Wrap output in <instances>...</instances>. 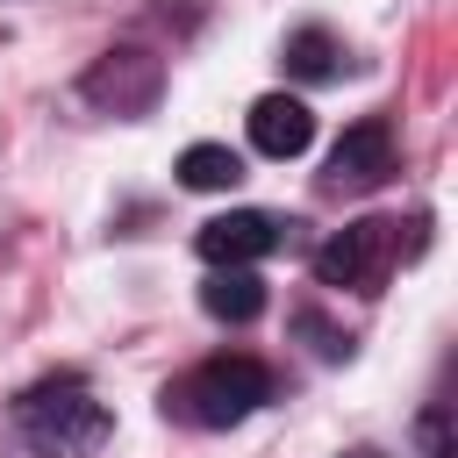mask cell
Wrapping results in <instances>:
<instances>
[{
	"label": "cell",
	"instance_id": "1",
	"mask_svg": "<svg viewBox=\"0 0 458 458\" xmlns=\"http://www.w3.org/2000/svg\"><path fill=\"white\" fill-rule=\"evenodd\" d=\"M107 408H100V394L86 386V379H43V386H29L21 401H14V437L36 451V458H93L100 444H107Z\"/></svg>",
	"mask_w": 458,
	"mask_h": 458
},
{
	"label": "cell",
	"instance_id": "2",
	"mask_svg": "<svg viewBox=\"0 0 458 458\" xmlns=\"http://www.w3.org/2000/svg\"><path fill=\"white\" fill-rule=\"evenodd\" d=\"M265 401H272V372L258 358H243V351L236 358H208V365H193L186 379L165 386V415H179L193 429H236Z\"/></svg>",
	"mask_w": 458,
	"mask_h": 458
},
{
	"label": "cell",
	"instance_id": "3",
	"mask_svg": "<svg viewBox=\"0 0 458 458\" xmlns=\"http://www.w3.org/2000/svg\"><path fill=\"white\" fill-rule=\"evenodd\" d=\"M394 250H401V222H386V215L344 222L315 250V279L322 286H351V293H379V279L394 272Z\"/></svg>",
	"mask_w": 458,
	"mask_h": 458
},
{
	"label": "cell",
	"instance_id": "4",
	"mask_svg": "<svg viewBox=\"0 0 458 458\" xmlns=\"http://www.w3.org/2000/svg\"><path fill=\"white\" fill-rule=\"evenodd\" d=\"M79 93H86L93 107H107V114H150L157 93H165V64H157L150 50H136V43H114V50H100V57L86 64Z\"/></svg>",
	"mask_w": 458,
	"mask_h": 458
},
{
	"label": "cell",
	"instance_id": "5",
	"mask_svg": "<svg viewBox=\"0 0 458 458\" xmlns=\"http://www.w3.org/2000/svg\"><path fill=\"white\" fill-rule=\"evenodd\" d=\"M286 229H293V222H279V215H265V208H229V215L200 222L193 243H200L208 265H258L265 250L286 243Z\"/></svg>",
	"mask_w": 458,
	"mask_h": 458
},
{
	"label": "cell",
	"instance_id": "6",
	"mask_svg": "<svg viewBox=\"0 0 458 458\" xmlns=\"http://www.w3.org/2000/svg\"><path fill=\"white\" fill-rule=\"evenodd\" d=\"M394 179V129L372 114V122H351L329 150V186L336 193H372Z\"/></svg>",
	"mask_w": 458,
	"mask_h": 458
},
{
	"label": "cell",
	"instance_id": "7",
	"mask_svg": "<svg viewBox=\"0 0 458 458\" xmlns=\"http://www.w3.org/2000/svg\"><path fill=\"white\" fill-rule=\"evenodd\" d=\"M250 143H258L265 157H301V150L315 143L308 100H293V93H258V100H250Z\"/></svg>",
	"mask_w": 458,
	"mask_h": 458
},
{
	"label": "cell",
	"instance_id": "8",
	"mask_svg": "<svg viewBox=\"0 0 458 458\" xmlns=\"http://www.w3.org/2000/svg\"><path fill=\"white\" fill-rule=\"evenodd\" d=\"M200 308H208L215 322H250V315L265 308V279H258L250 265H215L208 286H200Z\"/></svg>",
	"mask_w": 458,
	"mask_h": 458
},
{
	"label": "cell",
	"instance_id": "9",
	"mask_svg": "<svg viewBox=\"0 0 458 458\" xmlns=\"http://www.w3.org/2000/svg\"><path fill=\"white\" fill-rule=\"evenodd\" d=\"M243 179V157L229 150V143H186L179 150V186H193V193H229Z\"/></svg>",
	"mask_w": 458,
	"mask_h": 458
},
{
	"label": "cell",
	"instance_id": "10",
	"mask_svg": "<svg viewBox=\"0 0 458 458\" xmlns=\"http://www.w3.org/2000/svg\"><path fill=\"white\" fill-rule=\"evenodd\" d=\"M286 72L329 79V72H336V36H329V29H293V36H286Z\"/></svg>",
	"mask_w": 458,
	"mask_h": 458
},
{
	"label": "cell",
	"instance_id": "11",
	"mask_svg": "<svg viewBox=\"0 0 458 458\" xmlns=\"http://www.w3.org/2000/svg\"><path fill=\"white\" fill-rule=\"evenodd\" d=\"M351 458H379V451H351Z\"/></svg>",
	"mask_w": 458,
	"mask_h": 458
}]
</instances>
